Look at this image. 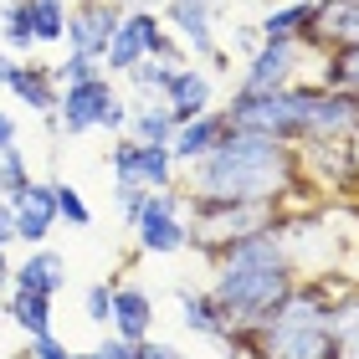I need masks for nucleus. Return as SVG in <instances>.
<instances>
[{"instance_id":"obj_5","label":"nucleus","mask_w":359,"mask_h":359,"mask_svg":"<svg viewBox=\"0 0 359 359\" xmlns=\"http://www.w3.org/2000/svg\"><path fill=\"white\" fill-rule=\"evenodd\" d=\"M57 118H62V139H83V134H123L128 128V97L118 93L108 72L88 77V83H67L62 88V103H57Z\"/></svg>"},{"instance_id":"obj_21","label":"nucleus","mask_w":359,"mask_h":359,"mask_svg":"<svg viewBox=\"0 0 359 359\" xmlns=\"http://www.w3.org/2000/svg\"><path fill=\"white\" fill-rule=\"evenodd\" d=\"M6 93L15 103H26L36 118L41 113H57V103H62V88L52 83V67L46 62H21V57H15V67L6 77Z\"/></svg>"},{"instance_id":"obj_29","label":"nucleus","mask_w":359,"mask_h":359,"mask_svg":"<svg viewBox=\"0 0 359 359\" xmlns=\"http://www.w3.org/2000/svg\"><path fill=\"white\" fill-rule=\"evenodd\" d=\"M52 195H57V221L67 226H93V205L83 201V190L72 180H52Z\"/></svg>"},{"instance_id":"obj_2","label":"nucleus","mask_w":359,"mask_h":359,"mask_svg":"<svg viewBox=\"0 0 359 359\" xmlns=\"http://www.w3.org/2000/svg\"><path fill=\"white\" fill-rule=\"evenodd\" d=\"M292 283H298V272H292L272 226L241 236V241H226L221 252H210V287L205 292L231 318V329H257L292 292Z\"/></svg>"},{"instance_id":"obj_17","label":"nucleus","mask_w":359,"mask_h":359,"mask_svg":"<svg viewBox=\"0 0 359 359\" xmlns=\"http://www.w3.org/2000/svg\"><path fill=\"white\" fill-rule=\"evenodd\" d=\"M226 128H231L226 108H205V113H195V118L175 123V134H170V154H175V165L185 170V165H195V159H205V154L221 144Z\"/></svg>"},{"instance_id":"obj_6","label":"nucleus","mask_w":359,"mask_h":359,"mask_svg":"<svg viewBox=\"0 0 359 359\" xmlns=\"http://www.w3.org/2000/svg\"><path fill=\"white\" fill-rule=\"evenodd\" d=\"M277 221V205H236V201H190L185 195V226L195 252H221L226 241H241L252 231H267Z\"/></svg>"},{"instance_id":"obj_32","label":"nucleus","mask_w":359,"mask_h":359,"mask_svg":"<svg viewBox=\"0 0 359 359\" xmlns=\"http://www.w3.org/2000/svg\"><path fill=\"white\" fill-rule=\"evenodd\" d=\"M113 283H118V277H103V283H93L83 292V313H88V323H97V329H108V318H113Z\"/></svg>"},{"instance_id":"obj_31","label":"nucleus","mask_w":359,"mask_h":359,"mask_svg":"<svg viewBox=\"0 0 359 359\" xmlns=\"http://www.w3.org/2000/svg\"><path fill=\"white\" fill-rule=\"evenodd\" d=\"M103 72V62L97 57H83V52H67L62 62H52V83L57 88H67V83H88V77Z\"/></svg>"},{"instance_id":"obj_26","label":"nucleus","mask_w":359,"mask_h":359,"mask_svg":"<svg viewBox=\"0 0 359 359\" xmlns=\"http://www.w3.org/2000/svg\"><path fill=\"white\" fill-rule=\"evenodd\" d=\"M0 41L11 57H31L36 52V21H31V0H6L0 11Z\"/></svg>"},{"instance_id":"obj_16","label":"nucleus","mask_w":359,"mask_h":359,"mask_svg":"<svg viewBox=\"0 0 359 359\" xmlns=\"http://www.w3.org/2000/svg\"><path fill=\"white\" fill-rule=\"evenodd\" d=\"M308 41H313L323 57L329 52H354L359 46V0H318Z\"/></svg>"},{"instance_id":"obj_36","label":"nucleus","mask_w":359,"mask_h":359,"mask_svg":"<svg viewBox=\"0 0 359 359\" xmlns=\"http://www.w3.org/2000/svg\"><path fill=\"white\" fill-rule=\"evenodd\" d=\"M139 359H195V354H185L180 344H165V339H139Z\"/></svg>"},{"instance_id":"obj_27","label":"nucleus","mask_w":359,"mask_h":359,"mask_svg":"<svg viewBox=\"0 0 359 359\" xmlns=\"http://www.w3.org/2000/svg\"><path fill=\"white\" fill-rule=\"evenodd\" d=\"M67 0H31V21H36V46H57L67 36Z\"/></svg>"},{"instance_id":"obj_19","label":"nucleus","mask_w":359,"mask_h":359,"mask_svg":"<svg viewBox=\"0 0 359 359\" xmlns=\"http://www.w3.org/2000/svg\"><path fill=\"white\" fill-rule=\"evenodd\" d=\"M354 123H359V93L354 88H323L313 113H308V139H349Z\"/></svg>"},{"instance_id":"obj_34","label":"nucleus","mask_w":359,"mask_h":359,"mask_svg":"<svg viewBox=\"0 0 359 359\" xmlns=\"http://www.w3.org/2000/svg\"><path fill=\"white\" fill-rule=\"evenodd\" d=\"M26 359H72V349L57 334H36V339H26Z\"/></svg>"},{"instance_id":"obj_10","label":"nucleus","mask_w":359,"mask_h":359,"mask_svg":"<svg viewBox=\"0 0 359 359\" xmlns=\"http://www.w3.org/2000/svg\"><path fill=\"white\" fill-rule=\"evenodd\" d=\"M292 149H298V170L308 180V190L344 195L359 185V159L349 139H308V144H292Z\"/></svg>"},{"instance_id":"obj_35","label":"nucleus","mask_w":359,"mask_h":359,"mask_svg":"<svg viewBox=\"0 0 359 359\" xmlns=\"http://www.w3.org/2000/svg\"><path fill=\"white\" fill-rule=\"evenodd\" d=\"M97 359H139V344H134V339H123V334H113V329H108V339L97 344Z\"/></svg>"},{"instance_id":"obj_8","label":"nucleus","mask_w":359,"mask_h":359,"mask_svg":"<svg viewBox=\"0 0 359 359\" xmlns=\"http://www.w3.org/2000/svg\"><path fill=\"white\" fill-rule=\"evenodd\" d=\"M323 62V52L308 36H287V41H262L257 52L247 57V67H241V93H272V88H287L298 83V77Z\"/></svg>"},{"instance_id":"obj_1","label":"nucleus","mask_w":359,"mask_h":359,"mask_svg":"<svg viewBox=\"0 0 359 359\" xmlns=\"http://www.w3.org/2000/svg\"><path fill=\"white\" fill-rule=\"evenodd\" d=\"M190 201H236V205H303L308 180L298 170V149L257 128H226L205 159L180 170Z\"/></svg>"},{"instance_id":"obj_18","label":"nucleus","mask_w":359,"mask_h":359,"mask_svg":"<svg viewBox=\"0 0 359 359\" xmlns=\"http://www.w3.org/2000/svg\"><path fill=\"white\" fill-rule=\"evenodd\" d=\"M165 103L175 113V123H185V118H195V113L216 108V77H210L205 67H195V62H180V67L170 72Z\"/></svg>"},{"instance_id":"obj_37","label":"nucleus","mask_w":359,"mask_h":359,"mask_svg":"<svg viewBox=\"0 0 359 359\" xmlns=\"http://www.w3.org/2000/svg\"><path fill=\"white\" fill-rule=\"evenodd\" d=\"M231 46H236V52H241V57H252V52H257V46H262V26H252V21H241V26L231 31Z\"/></svg>"},{"instance_id":"obj_38","label":"nucleus","mask_w":359,"mask_h":359,"mask_svg":"<svg viewBox=\"0 0 359 359\" xmlns=\"http://www.w3.org/2000/svg\"><path fill=\"white\" fill-rule=\"evenodd\" d=\"M15 144H21V123L11 108H0V149H15Z\"/></svg>"},{"instance_id":"obj_7","label":"nucleus","mask_w":359,"mask_h":359,"mask_svg":"<svg viewBox=\"0 0 359 359\" xmlns=\"http://www.w3.org/2000/svg\"><path fill=\"white\" fill-rule=\"evenodd\" d=\"M134 241L144 257H175L190 247V226H185V190H149L144 195V210L134 216Z\"/></svg>"},{"instance_id":"obj_12","label":"nucleus","mask_w":359,"mask_h":359,"mask_svg":"<svg viewBox=\"0 0 359 359\" xmlns=\"http://www.w3.org/2000/svg\"><path fill=\"white\" fill-rule=\"evenodd\" d=\"M159 31H165V15H159L154 6L123 11V21H118V31H113L108 52H103V72H108V77H123L134 62H144V57L154 52Z\"/></svg>"},{"instance_id":"obj_33","label":"nucleus","mask_w":359,"mask_h":359,"mask_svg":"<svg viewBox=\"0 0 359 359\" xmlns=\"http://www.w3.org/2000/svg\"><path fill=\"white\" fill-rule=\"evenodd\" d=\"M144 185H113V201H118V216H123V226H134V216L144 210Z\"/></svg>"},{"instance_id":"obj_42","label":"nucleus","mask_w":359,"mask_h":359,"mask_svg":"<svg viewBox=\"0 0 359 359\" xmlns=\"http://www.w3.org/2000/svg\"><path fill=\"white\" fill-rule=\"evenodd\" d=\"M72 359H97V349H88V354H77V349H72Z\"/></svg>"},{"instance_id":"obj_25","label":"nucleus","mask_w":359,"mask_h":359,"mask_svg":"<svg viewBox=\"0 0 359 359\" xmlns=\"http://www.w3.org/2000/svg\"><path fill=\"white\" fill-rule=\"evenodd\" d=\"M313 11H318V0H287V6H267V15L257 21V26H262V41L308 36V26H313Z\"/></svg>"},{"instance_id":"obj_40","label":"nucleus","mask_w":359,"mask_h":359,"mask_svg":"<svg viewBox=\"0 0 359 359\" xmlns=\"http://www.w3.org/2000/svg\"><path fill=\"white\" fill-rule=\"evenodd\" d=\"M11 67H15V57H11V52H0V88H6V77H11Z\"/></svg>"},{"instance_id":"obj_13","label":"nucleus","mask_w":359,"mask_h":359,"mask_svg":"<svg viewBox=\"0 0 359 359\" xmlns=\"http://www.w3.org/2000/svg\"><path fill=\"white\" fill-rule=\"evenodd\" d=\"M159 15H165V26L175 31L180 41H185L190 57H210L216 52V15H221V0H165L159 6Z\"/></svg>"},{"instance_id":"obj_15","label":"nucleus","mask_w":359,"mask_h":359,"mask_svg":"<svg viewBox=\"0 0 359 359\" xmlns=\"http://www.w3.org/2000/svg\"><path fill=\"white\" fill-rule=\"evenodd\" d=\"M175 303H180V329L195 334V339H210V344H231V318L216 308V298H210L205 287H190V283H175Z\"/></svg>"},{"instance_id":"obj_4","label":"nucleus","mask_w":359,"mask_h":359,"mask_svg":"<svg viewBox=\"0 0 359 359\" xmlns=\"http://www.w3.org/2000/svg\"><path fill=\"white\" fill-rule=\"evenodd\" d=\"M323 83L318 77H298L287 88L272 93H241L231 88V103H226V118L236 128H257V134H272L283 144H303L308 139V113H313Z\"/></svg>"},{"instance_id":"obj_23","label":"nucleus","mask_w":359,"mask_h":359,"mask_svg":"<svg viewBox=\"0 0 359 359\" xmlns=\"http://www.w3.org/2000/svg\"><path fill=\"white\" fill-rule=\"evenodd\" d=\"M128 139H139V144H170L175 134V113L165 97H134L128 103V128H123Z\"/></svg>"},{"instance_id":"obj_39","label":"nucleus","mask_w":359,"mask_h":359,"mask_svg":"<svg viewBox=\"0 0 359 359\" xmlns=\"http://www.w3.org/2000/svg\"><path fill=\"white\" fill-rule=\"evenodd\" d=\"M0 247H15V216H11L6 195H0Z\"/></svg>"},{"instance_id":"obj_41","label":"nucleus","mask_w":359,"mask_h":359,"mask_svg":"<svg viewBox=\"0 0 359 359\" xmlns=\"http://www.w3.org/2000/svg\"><path fill=\"white\" fill-rule=\"evenodd\" d=\"M349 144H354V159H359V123H354V134H349Z\"/></svg>"},{"instance_id":"obj_22","label":"nucleus","mask_w":359,"mask_h":359,"mask_svg":"<svg viewBox=\"0 0 359 359\" xmlns=\"http://www.w3.org/2000/svg\"><path fill=\"white\" fill-rule=\"evenodd\" d=\"M11 287H31V292L57 298L67 287V257L57 247H26V257L11 267Z\"/></svg>"},{"instance_id":"obj_28","label":"nucleus","mask_w":359,"mask_h":359,"mask_svg":"<svg viewBox=\"0 0 359 359\" xmlns=\"http://www.w3.org/2000/svg\"><path fill=\"white\" fill-rule=\"evenodd\" d=\"M170 62H154V57H144V62H134L123 77H128V88H134L139 97H165V88H170Z\"/></svg>"},{"instance_id":"obj_11","label":"nucleus","mask_w":359,"mask_h":359,"mask_svg":"<svg viewBox=\"0 0 359 359\" xmlns=\"http://www.w3.org/2000/svg\"><path fill=\"white\" fill-rule=\"evenodd\" d=\"M123 21V0H72L67 11V36H62V46L67 52H83V57H97L103 62L113 31H118Z\"/></svg>"},{"instance_id":"obj_20","label":"nucleus","mask_w":359,"mask_h":359,"mask_svg":"<svg viewBox=\"0 0 359 359\" xmlns=\"http://www.w3.org/2000/svg\"><path fill=\"white\" fill-rule=\"evenodd\" d=\"M113 334L123 339H149L154 334V292L139 287V283H113V318H108Z\"/></svg>"},{"instance_id":"obj_14","label":"nucleus","mask_w":359,"mask_h":359,"mask_svg":"<svg viewBox=\"0 0 359 359\" xmlns=\"http://www.w3.org/2000/svg\"><path fill=\"white\" fill-rule=\"evenodd\" d=\"M11 216H15V241H21V247H46V236L57 231L52 180H31L26 190H15L11 195Z\"/></svg>"},{"instance_id":"obj_24","label":"nucleus","mask_w":359,"mask_h":359,"mask_svg":"<svg viewBox=\"0 0 359 359\" xmlns=\"http://www.w3.org/2000/svg\"><path fill=\"white\" fill-rule=\"evenodd\" d=\"M0 308H6V318L21 329L26 339L36 334H52V298L46 292H31V287H11L6 298H0Z\"/></svg>"},{"instance_id":"obj_30","label":"nucleus","mask_w":359,"mask_h":359,"mask_svg":"<svg viewBox=\"0 0 359 359\" xmlns=\"http://www.w3.org/2000/svg\"><path fill=\"white\" fill-rule=\"evenodd\" d=\"M31 180H36V175H31L26 154H21V144H15V149H0V195H6V201H11L15 190H26Z\"/></svg>"},{"instance_id":"obj_3","label":"nucleus","mask_w":359,"mask_h":359,"mask_svg":"<svg viewBox=\"0 0 359 359\" xmlns=\"http://www.w3.org/2000/svg\"><path fill=\"white\" fill-rule=\"evenodd\" d=\"M226 359H334V287L298 277L257 329H236Z\"/></svg>"},{"instance_id":"obj_9","label":"nucleus","mask_w":359,"mask_h":359,"mask_svg":"<svg viewBox=\"0 0 359 359\" xmlns=\"http://www.w3.org/2000/svg\"><path fill=\"white\" fill-rule=\"evenodd\" d=\"M108 170H113V185H144V190L180 185V165H175L170 144H139L128 134H113Z\"/></svg>"}]
</instances>
